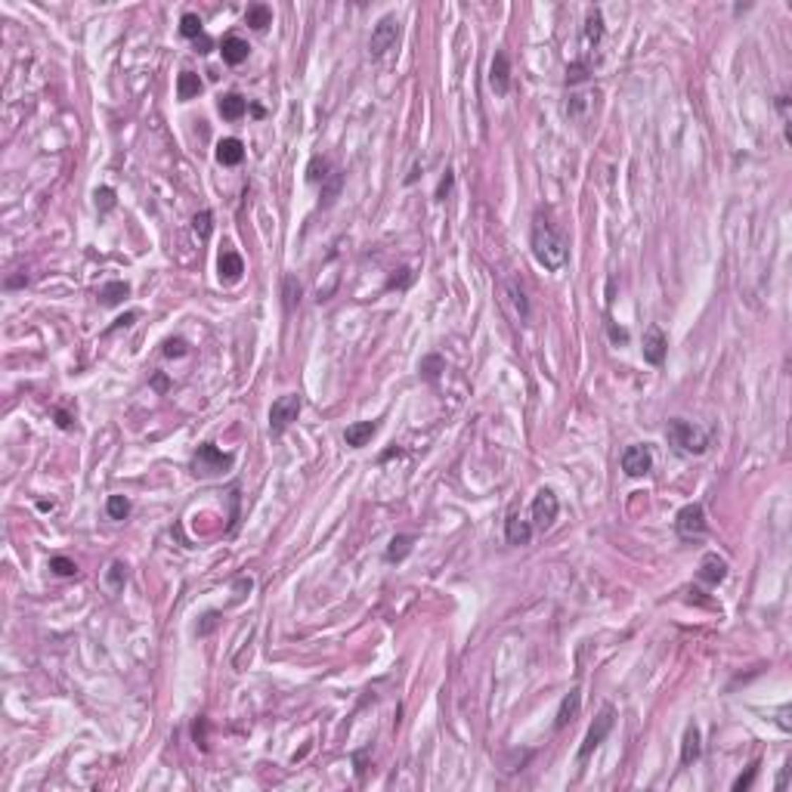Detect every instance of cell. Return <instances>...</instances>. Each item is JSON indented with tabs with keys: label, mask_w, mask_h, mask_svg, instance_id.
Instances as JSON below:
<instances>
[{
	"label": "cell",
	"mask_w": 792,
	"mask_h": 792,
	"mask_svg": "<svg viewBox=\"0 0 792 792\" xmlns=\"http://www.w3.org/2000/svg\"><path fill=\"white\" fill-rule=\"evenodd\" d=\"M396 41H400V22H396V15H381V19H378V25L371 28L369 56L371 59H381Z\"/></svg>",
	"instance_id": "obj_7"
},
{
	"label": "cell",
	"mask_w": 792,
	"mask_h": 792,
	"mask_svg": "<svg viewBox=\"0 0 792 792\" xmlns=\"http://www.w3.org/2000/svg\"><path fill=\"white\" fill-rule=\"evenodd\" d=\"M504 539H508V545H530V539H532V523L520 517L517 511H511L508 520H504Z\"/></svg>",
	"instance_id": "obj_14"
},
{
	"label": "cell",
	"mask_w": 792,
	"mask_h": 792,
	"mask_svg": "<svg viewBox=\"0 0 792 792\" xmlns=\"http://www.w3.org/2000/svg\"><path fill=\"white\" fill-rule=\"evenodd\" d=\"M613 721H616V709H613V705H603V709L597 712V718L592 721V727H588L582 746H579V762H588V758H592V752L601 746L603 740H607V734L613 731Z\"/></svg>",
	"instance_id": "obj_5"
},
{
	"label": "cell",
	"mask_w": 792,
	"mask_h": 792,
	"mask_svg": "<svg viewBox=\"0 0 792 792\" xmlns=\"http://www.w3.org/2000/svg\"><path fill=\"white\" fill-rule=\"evenodd\" d=\"M201 93V77L196 72H183L180 81H177V99L180 103H189V99H196Z\"/></svg>",
	"instance_id": "obj_24"
},
{
	"label": "cell",
	"mask_w": 792,
	"mask_h": 792,
	"mask_svg": "<svg viewBox=\"0 0 792 792\" xmlns=\"http://www.w3.org/2000/svg\"><path fill=\"white\" fill-rule=\"evenodd\" d=\"M622 471L628 477H647L653 471V452H650V446H641V442L628 446L622 452Z\"/></svg>",
	"instance_id": "obj_10"
},
{
	"label": "cell",
	"mask_w": 792,
	"mask_h": 792,
	"mask_svg": "<svg viewBox=\"0 0 792 792\" xmlns=\"http://www.w3.org/2000/svg\"><path fill=\"white\" fill-rule=\"evenodd\" d=\"M508 291H511V298H514V307H517V316L520 319H530V300H526V294H523V288H520L517 285V279H508Z\"/></svg>",
	"instance_id": "obj_30"
},
{
	"label": "cell",
	"mask_w": 792,
	"mask_h": 792,
	"mask_svg": "<svg viewBox=\"0 0 792 792\" xmlns=\"http://www.w3.org/2000/svg\"><path fill=\"white\" fill-rule=\"evenodd\" d=\"M696 579H700L703 585H709V588L721 585V582L727 579V561H724V557H718V554H705L700 561V573H696Z\"/></svg>",
	"instance_id": "obj_13"
},
{
	"label": "cell",
	"mask_w": 792,
	"mask_h": 792,
	"mask_svg": "<svg viewBox=\"0 0 792 792\" xmlns=\"http://www.w3.org/2000/svg\"><path fill=\"white\" fill-rule=\"evenodd\" d=\"M452 186H455V174H452V170H446V177H442L440 186H437V201H446L449 192H452Z\"/></svg>",
	"instance_id": "obj_40"
},
{
	"label": "cell",
	"mask_w": 792,
	"mask_h": 792,
	"mask_svg": "<svg viewBox=\"0 0 792 792\" xmlns=\"http://www.w3.org/2000/svg\"><path fill=\"white\" fill-rule=\"evenodd\" d=\"M601 41H603V15L597 6H592L585 13V25H582V59L592 62V53L601 46Z\"/></svg>",
	"instance_id": "obj_9"
},
{
	"label": "cell",
	"mask_w": 792,
	"mask_h": 792,
	"mask_svg": "<svg viewBox=\"0 0 792 792\" xmlns=\"http://www.w3.org/2000/svg\"><path fill=\"white\" fill-rule=\"evenodd\" d=\"M300 409H304V400H300V393H285V396H279V400L273 402V409H269V433H285L294 421H298Z\"/></svg>",
	"instance_id": "obj_6"
},
{
	"label": "cell",
	"mask_w": 792,
	"mask_h": 792,
	"mask_svg": "<svg viewBox=\"0 0 792 792\" xmlns=\"http://www.w3.org/2000/svg\"><path fill=\"white\" fill-rule=\"evenodd\" d=\"M217 108H220V115L226 121H238L245 115V96H238V93H226V96H220V103H217Z\"/></svg>",
	"instance_id": "obj_22"
},
{
	"label": "cell",
	"mask_w": 792,
	"mask_h": 792,
	"mask_svg": "<svg viewBox=\"0 0 792 792\" xmlns=\"http://www.w3.org/2000/svg\"><path fill=\"white\" fill-rule=\"evenodd\" d=\"M50 570L56 573V576H75V573H77V563L68 561V557H53V561H50Z\"/></svg>",
	"instance_id": "obj_35"
},
{
	"label": "cell",
	"mask_w": 792,
	"mask_h": 792,
	"mask_svg": "<svg viewBox=\"0 0 792 792\" xmlns=\"http://www.w3.org/2000/svg\"><path fill=\"white\" fill-rule=\"evenodd\" d=\"M127 294H130L127 282H108L99 288V300H103V307H115V304H121Z\"/></svg>",
	"instance_id": "obj_26"
},
{
	"label": "cell",
	"mask_w": 792,
	"mask_h": 792,
	"mask_svg": "<svg viewBox=\"0 0 792 792\" xmlns=\"http://www.w3.org/2000/svg\"><path fill=\"white\" fill-rule=\"evenodd\" d=\"M675 532H678L684 542L703 539V535L709 532V523H705V511H703L700 502L684 504V508L675 514Z\"/></svg>",
	"instance_id": "obj_4"
},
{
	"label": "cell",
	"mask_w": 792,
	"mask_h": 792,
	"mask_svg": "<svg viewBox=\"0 0 792 792\" xmlns=\"http://www.w3.org/2000/svg\"><path fill=\"white\" fill-rule=\"evenodd\" d=\"M232 468V455L220 452L214 442H201L198 452L192 455V473L198 477H217V473H226Z\"/></svg>",
	"instance_id": "obj_3"
},
{
	"label": "cell",
	"mask_w": 792,
	"mask_h": 792,
	"mask_svg": "<svg viewBox=\"0 0 792 792\" xmlns=\"http://www.w3.org/2000/svg\"><path fill=\"white\" fill-rule=\"evenodd\" d=\"M411 545H415V535H409V532H402V535H393L390 539V548H387V563H400V561H406L409 557V551H411Z\"/></svg>",
	"instance_id": "obj_23"
},
{
	"label": "cell",
	"mask_w": 792,
	"mask_h": 792,
	"mask_svg": "<svg viewBox=\"0 0 792 792\" xmlns=\"http://www.w3.org/2000/svg\"><path fill=\"white\" fill-rule=\"evenodd\" d=\"M325 183H328V186H325V205H331V201L338 198V192H340V170H331V177Z\"/></svg>",
	"instance_id": "obj_38"
},
{
	"label": "cell",
	"mask_w": 792,
	"mask_h": 792,
	"mask_svg": "<svg viewBox=\"0 0 792 792\" xmlns=\"http://www.w3.org/2000/svg\"><path fill=\"white\" fill-rule=\"evenodd\" d=\"M489 87H492L495 96H508V90H511V59L504 50H499L492 56V65H489Z\"/></svg>",
	"instance_id": "obj_12"
},
{
	"label": "cell",
	"mask_w": 792,
	"mask_h": 792,
	"mask_svg": "<svg viewBox=\"0 0 792 792\" xmlns=\"http://www.w3.org/2000/svg\"><path fill=\"white\" fill-rule=\"evenodd\" d=\"M205 734H207V721H205V718H198V721H196V727H192V736H196V743H198L201 749H207V736H205Z\"/></svg>",
	"instance_id": "obj_42"
},
{
	"label": "cell",
	"mask_w": 792,
	"mask_h": 792,
	"mask_svg": "<svg viewBox=\"0 0 792 792\" xmlns=\"http://www.w3.org/2000/svg\"><path fill=\"white\" fill-rule=\"evenodd\" d=\"M375 433H378V421H356L344 430V442L350 449H362V446H369V440Z\"/></svg>",
	"instance_id": "obj_17"
},
{
	"label": "cell",
	"mask_w": 792,
	"mask_h": 792,
	"mask_svg": "<svg viewBox=\"0 0 792 792\" xmlns=\"http://www.w3.org/2000/svg\"><path fill=\"white\" fill-rule=\"evenodd\" d=\"M610 338L616 340V344H625V340H628V331H625V328H616V325H610Z\"/></svg>",
	"instance_id": "obj_44"
},
{
	"label": "cell",
	"mask_w": 792,
	"mask_h": 792,
	"mask_svg": "<svg viewBox=\"0 0 792 792\" xmlns=\"http://www.w3.org/2000/svg\"><path fill=\"white\" fill-rule=\"evenodd\" d=\"M165 356H186V340L183 338H167L165 340Z\"/></svg>",
	"instance_id": "obj_41"
},
{
	"label": "cell",
	"mask_w": 792,
	"mask_h": 792,
	"mask_svg": "<svg viewBox=\"0 0 792 792\" xmlns=\"http://www.w3.org/2000/svg\"><path fill=\"white\" fill-rule=\"evenodd\" d=\"M220 53H223V62H226V65H242V62L248 59V53H251V46H248V41H242L238 34H229V37H223Z\"/></svg>",
	"instance_id": "obj_18"
},
{
	"label": "cell",
	"mask_w": 792,
	"mask_h": 792,
	"mask_svg": "<svg viewBox=\"0 0 792 792\" xmlns=\"http://www.w3.org/2000/svg\"><path fill=\"white\" fill-rule=\"evenodd\" d=\"M703 755V743H700V727L690 724L684 731V740H681V765H694L696 758Z\"/></svg>",
	"instance_id": "obj_20"
},
{
	"label": "cell",
	"mask_w": 792,
	"mask_h": 792,
	"mask_svg": "<svg viewBox=\"0 0 792 792\" xmlns=\"http://www.w3.org/2000/svg\"><path fill=\"white\" fill-rule=\"evenodd\" d=\"M180 34L189 37V41H196V37L205 34V28H201V19H198L196 13H186L183 19H180Z\"/></svg>",
	"instance_id": "obj_31"
},
{
	"label": "cell",
	"mask_w": 792,
	"mask_h": 792,
	"mask_svg": "<svg viewBox=\"0 0 792 792\" xmlns=\"http://www.w3.org/2000/svg\"><path fill=\"white\" fill-rule=\"evenodd\" d=\"M124 582H127V563L112 561V566H108V573H106V585H108V592L118 594L121 588H124Z\"/></svg>",
	"instance_id": "obj_27"
},
{
	"label": "cell",
	"mask_w": 792,
	"mask_h": 792,
	"mask_svg": "<svg viewBox=\"0 0 792 792\" xmlns=\"http://www.w3.org/2000/svg\"><path fill=\"white\" fill-rule=\"evenodd\" d=\"M217 273H220V282H238L245 273V260L238 257L236 251H223L220 260H217Z\"/></svg>",
	"instance_id": "obj_16"
},
{
	"label": "cell",
	"mask_w": 792,
	"mask_h": 792,
	"mask_svg": "<svg viewBox=\"0 0 792 792\" xmlns=\"http://www.w3.org/2000/svg\"><path fill=\"white\" fill-rule=\"evenodd\" d=\"M245 22L251 25L254 31H267L269 25H273V10H269L267 4H251L245 10Z\"/></svg>",
	"instance_id": "obj_21"
},
{
	"label": "cell",
	"mask_w": 792,
	"mask_h": 792,
	"mask_svg": "<svg viewBox=\"0 0 792 792\" xmlns=\"http://www.w3.org/2000/svg\"><path fill=\"white\" fill-rule=\"evenodd\" d=\"M644 359L650 362V366H663L665 362V353H669V338H665V331L659 328V325H650L647 335H644Z\"/></svg>",
	"instance_id": "obj_11"
},
{
	"label": "cell",
	"mask_w": 792,
	"mask_h": 792,
	"mask_svg": "<svg viewBox=\"0 0 792 792\" xmlns=\"http://www.w3.org/2000/svg\"><path fill=\"white\" fill-rule=\"evenodd\" d=\"M298 304H300V282L294 276H288V279H285V309L291 313Z\"/></svg>",
	"instance_id": "obj_34"
},
{
	"label": "cell",
	"mask_w": 792,
	"mask_h": 792,
	"mask_svg": "<svg viewBox=\"0 0 792 792\" xmlns=\"http://www.w3.org/2000/svg\"><path fill=\"white\" fill-rule=\"evenodd\" d=\"M566 115H570L576 124H585L588 115H592V96H585V93L570 96V103H566Z\"/></svg>",
	"instance_id": "obj_25"
},
{
	"label": "cell",
	"mask_w": 792,
	"mask_h": 792,
	"mask_svg": "<svg viewBox=\"0 0 792 792\" xmlns=\"http://www.w3.org/2000/svg\"><path fill=\"white\" fill-rule=\"evenodd\" d=\"M777 112H780V124H783V139L789 143V96L786 93L777 96Z\"/></svg>",
	"instance_id": "obj_36"
},
{
	"label": "cell",
	"mask_w": 792,
	"mask_h": 792,
	"mask_svg": "<svg viewBox=\"0 0 792 792\" xmlns=\"http://www.w3.org/2000/svg\"><path fill=\"white\" fill-rule=\"evenodd\" d=\"M786 783H789V762L783 765V771H780V780H777V792H783V789H786Z\"/></svg>",
	"instance_id": "obj_45"
},
{
	"label": "cell",
	"mask_w": 792,
	"mask_h": 792,
	"mask_svg": "<svg viewBox=\"0 0 792 792\" xmlns=\"http://www.w3.org/2000/svg\"><path fill=\"white\" fill-rule=\"evenodd\" d=\"M192 44H196V53H211V46H214V41H211V37H207V34L196 37V41H192Z\"/></svg>",
	"instance_id": "obj_43"
},
{
	"label": "cell",
	"mask_w": 792,
	"mask_h": 792,
	"mask_svg": "<svg viewBox=\"0 0 792 792\" xmlns=\"http://www.w3.org/2000/svg\"><path fill=\"white\" fill-rule=\"evenodd\" d=\"M665 437L678 452L684 455H705L709 452V430H703L700 424L684 421V418H672L665 424Z\"/></svg>",
	"instance_id": "obj_2"
},
{
	"label": "cell",
	"mask_w": 792,
	"mask_h": 792,
	"mask_svg": "<svg viewBox=\"0 0 792 792\" xmlns=\"http://www.w3.org/2000/svg\"><path fill=\"white\" fill-rule=\"evenodd\" d=\"M242 158H245V143H242V139L226 136V139H220V143H217V161H220L223 167L242 165Z\"/></svg>",
	"instance_id": "obj_15"
},
{
	"label": "cell",
	"mask_w": 792,
	"mask_h": 792,
	"mask_svg": "<svg viewBox=\"0 0 792 792\" xmlns=\"http://www.w3.org/2000/svg\"><path fill=\"white\" fill-rule=\"evenodd\" d=\"M579 709H582V690H579V687H573L570 694H566L563 700H561V709H557V721H554L557 731H563V727L579 715Z\"/></svg>",
	"instance_id": "obj_19"
},
{
	"label": "cell",
	"mask_w": 792,
	"mask_h": 792,
	"mask_svg": "<svg viewBox=\"0 0 792 792\" xmlns=\"http://www.w3.org/2000/svg\"><path fill=\"white\" fill-rule=\"evenodd\" d=\"M755 774H758V765H752L746 774H740V777L734 780V792H746L752 786V780H755Z\"/></svg>",
	"instance_id": "obj_39"
},
{
	"label": "cell",
	"mask_w": 792,
	"mask_h": 792,
	"mask_svg": "<svg viewBox=\"0 0 792 792\" xmlns=\"http://www.w3.org/2000/svg\"><path fill=\"white\" fill-rule=\"evenodd\" d=\"M96 207H99V211H112V207H115V189H112V186L96 189Z\"/></svg>",
	"instance_id": "obj_37"
},
{
	"label": "cell",
	"mask_w": 792,
	"mask_h": 792,
	"mask_svg": "<svg viewBox=\"0 0 792 792\" xmlns=\"http://www.w3.org/2000/svg\"><path fill=\"white\" fill-rule=\"evenodd\" d=\"M442 369H446V362H442V356H437V353H430L421 359V375L427 378V381H437Z\"/></svg>",
	"instance_id": "obj_32"
},
{
	"label": "cell",
	"mask_w": 792,
	"mask_h": 792,
	"mask_svg": "<svg viewBox=\"0 0 792 792\" xmlns=\"http://www.w3.org/2000/svg\"><path fill=\"white\" fill-rule=\"evenodd\" d=\"M328 170H331V165H328V161H325L322 155H316V158H313V161H309V165H307V180H309V183H325V180H328V177H331Z\"/></svg>",
	"instance_id": "obj_29"
},
{
	"label": "cell",
	"mask_w": 792,
	"mask_h": 792,
	"mask_svg": "<svg viewBox=\"0 0 792 792\" xmlns=\"http://www.w3.org/2000/svg\"><path fill=\"white\" fill-rule=\"evenodd\" d=\"M56 418H59V427H65V430H68V427H72V421H68V415H65V411H56Z\"/></svg>",
	"instance_id": "obj_46"
},
{
	"label": "cell",
	"mask_w": 792,
	"mask_h": 792,
	"mask_svg": "<svg viewBox=\"0 0 792 792\" xmlns=\"http://www.w3.org/2000/svg\"><path fill=\"white\" fill-rule=\"evenodd\" d=\"M530 245H532V257L539 260V267L551 269V273L563 269L566 260H570V242H566V236L548 220L545 214H535L532 217Z\"/></svg>",
	"instance_id": "obj_1"
},
{
	"label": "cell",
	"mask_w": 792,
	"mask_h": 792,
	"mask_svg": "<svg viewBox=\"0 0 792 792\" xmlns=\"http://www.w3.org/2000/svg\"><path fill=\"white\" fill-rule=\"evenodd\" d=\"M192 229L198 232V238H207L214 229V214L211 211H198L196 217H192Z\"/></svg>",
	"instance_id": "obj_33"
},
{
	"label": "cell",
	"mask_w": 792,
	"mask_h": 792,
	"mask_svg": "<svg viewBox=\"0 0 792 792\" xmlns=\"http://www.w3.org/2000/svg\"><path fill=\"white\" fill-rule=\"evenodd\" d=\"M532 530H551L554 526L557 514H561V502H557V495L551 492V489H539L532 499Z\"/></svg>",
	"instance_id": "obj_8"
},
{
	"label": "cell",
	"mask_w": 792,
	"mask_h": 792,
	"mask_svg": "<svg viewBox=\"0 0 792 792\" xmlns=\"http://www.w3.org/2000/svg\"><path fill=\"white\" fill-rule=\"evenodd\" d=\"M106 514H108V520H127L130 499H124V495H108V499H106Z\"/></svg>",
	"instance_id": "obj_28"
}]
</instances>
